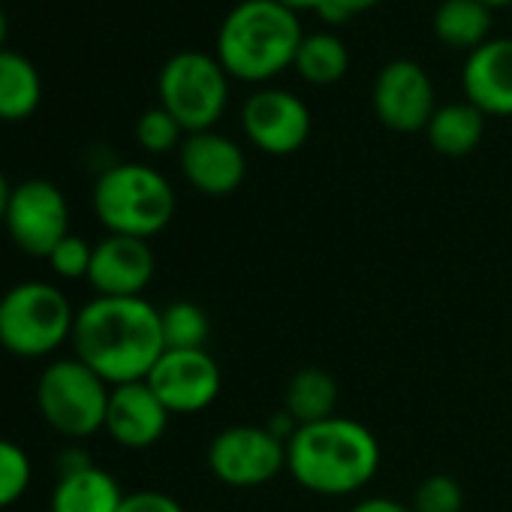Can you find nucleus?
Returning a JSON list of instances; mask_svg holds the SVG:
<instances>
[{
  "label": "nucleus",
  "instance_id": "obj_1",
  "mask_svg": "<svg viewBox=\"0 0 512 512\" xmlns=\"http://www.w3.org/2000/svg\"><path fill=\"white\" fill-rule=\"evenodd\" d=\"M73 356L97 371L109 386L148 380L166 353L160 311L145 299L94 296L76 311Z\"/></svg>",
  "mask_w": 512,
  "mask_h": 512
},
{
  "label": "nucleus",
  "instance_id": "obj_2",
  "mask_svg": "<svg viewBox=\"0 0 512 512\" xmlns=\"http://www.w3.org/2000/svg\"><path fill=\"white\" fill-rule=\"evenodd\" d=\"M377 434L350 416H332L302 425L287 440V473L311 494L350 497L359 494L380 470Z\"/></svg>",
  "mask_w": 512,
  "mask_h": 512
},
{
  "label": "nucleus",
  "instance_id": "obj_3",
  "mask_svg": "<svg viewBox=\"0 0 512 512\" xmlns=\"http://www.w3.org/2000/svg\"><path fill=\"white\" fill-rule=\"evenodd\" d=\"M302 40V19L290 7L278 0H241L220 22L214 58L229 79L266 85L296 64Z\"/></svg>",
  "mask_w": 512,
  "mask_h": 512
},
{
  "label": "nucleus",
  "instance_id": "obj_4",
  "mask_svg": "<svg viewBox=\"0 0 512 512\" xmlns=\"http://www.w3.org/2000/svg\"><path fill=\"white\" fill-rule=\"evenodd\" d=\"M91 205L106 235L151 241L172 223L178 196L172 181L148 163H109L94 181Z\"/></svg>",
  "mask_w": 512,
  "mask_h": 512
},
{
  "label": "nucleus",
  "instance_id": "obj_5",
  "mask_svg": "<svg viewBox=\"0 0 512 512\" xmlns=\"http://www.w3.org/2000/svg\"><path fill=\"white\" fill-rule=\"evenodd\" d=\"M76 308L49 281H22L0 296V347L19 359H46L73 341Z\"/></svg>",
  "mask_w": 512,
  "mask_h": 512
},
{
  "label": "nucleus",
  "instance_id": "obj_6",
  "mask_svg": "<svg viewBox=\"0 0 512 512\" xmlns=\"http://www.w3.org/2000/svg\"><path fill=\"white\" fill-rule=\"evenodd\" d=\"M112 386L82 359L67 356L43 368L37 380V407L52 431L85 440L103 431Z\"/></svg>",
  "mask_w": 512,
  "mask_h": 512
},
{
  "label": "nucleus",
  "instance_id": "obj_7",
  "mask_svg": "<svg viewBox=\"0 0 512 512\" xmlns=\"http://www.w3.org/2000/svg\"><path fill=\"white\" fill-rule=\"evenodd\" d=\"M157 97L184 133L214 130L229 106V73L214 55L178 52L160 67Z\"/></svg>",
  "mask_w": 512,
  "mask_h": 512
},
{
  "label": "nucleus",
  "instance_id": "obj_8",
  "mask_svg": "<svg viewBox=\"0 0 512 512\" xmlns=\"http://www.w3.org/2000/svg\"><path fill=\"white\" fill-rule=\"evenodd\" d=\"M205 464L226 488H260L287 470V440L266 425H229L211 437Z\"/></svg>",
  "mask_w": 512,
  "mask_h": 512
},
{
  "label": "nucleus",
  "instance_id": "obj_9",
  "mask_svg": "<svg viewBox=\"0 0 512 512\" xmlns=\"http://www.w3.org/2000/svg\"><path fill=\"white\" fill-rule=\"evenodd\" d=\"M4 226L22 253L46 260L70 235V202L55 181L28 178L13 187Z\"/></svg>",
  "mask_w": 512,
  "mask_h": 512
},
{
  "label": "nucleus",
  "instance_id": "obj_10",
  "mask_svg": "<svg viewBox=\"0 0 512 512\" xmlns=\"http://www.w3.org/2000/svg\"><path fill=\"white\" fill-rule=\"evenodd\" d=\"M241 130L256 151L290 157L311 136V109L293 91L256 88L241 106Z\"/></svg>",
  "mask_w": 512,
  "mask_h": 512
},
{
  "label": "nucleus",
  "instance_id": "obj_11",
  "mask_svg": "<svg viewBox=\"0 0 512 512\" xmlns=\"http://www.w3.org/2000/svg\"><path fill=\"white\" fill-rule=\"evenodd\" d=\"M145 383L172 416H193L220 398L223 374L208 350H166Z\"/></svg>",
  "mask_w": 512,
  "mask_h": 512
},
{
  "label": "nucleus",
  "instance_id": "obj_12",
  "mask_svg": "<svg viewBox=\"0 0 512 512\" xmlns=\"http://www.w3.org/2000/svg\"><path fill=\"white\" fill-rule=\"evenodd\" d=\"M371 106L377 121L392 133H425L431 115L437 112L434 82L422 64L410 58L389 61L371 88Z\"/></svg>",
  "mask_w": 512,
  "mask_h": 512
},
{
  "label": "nucleus",
  "instance_id": "obj_13",
  "mask_svg": "<svg viewBox=\"0 0 512 512\" xmlns=\"http://www.w3.org/2000/svg\"><path fill=\"white\" fill-rule=\"evenodd\" d=\"M178 166H181L184 181L196 193L214 196V199L235 193L247 175L244 148L217 130L187 133L178 148Z\"/></svg>",
  "mask_w": 512,
  "mask_h": 512
},
{
  "label": "nucleus",
  "instance_id": "obj_14",
  "mask_svg": "<svg viewBox=\"0 0 512 512\" xmlns=\"http://www.w3.org/2000/svg\"><path fill=\"white\" fill-rule=\"evenodd\" d=\"M157 272V256L148 241L130 235H103L94 244L88 284L97 296L136 299L142 296Z\"/></svg>",
  "mask_w": 512,
  "mask_h": 512
},
{
  "label": "nucleus",
  "instance_id": "obj_15",
  "mask_svg": "<svg viewBox=\"0 0 512 512\" xmlns=\"http://www.w3.org/2000/svg\"><path fill=\"white\" fill-rule=\"evenodd\" d=\"M172 413L145 380L112 386L103 431L124 449H151L163 440Z\"/></svg>",
  "mask_w": 512,
  "mask_h": 512
},
{
  "label": "nucleus",
  "instance_id": "obj_16",
  "mask_svg": "<svg viewBox=\"0 0 512 512\" xmlns=\"http://www.w3.org/2000/svg\"><path fill=\"white\" fill-rule=\"evenodd\" d=\"M461 88L485 118H512V40L497 37L473 49L461 67Z\"/></svg>",
  "mask_w": 512,
  "mask_h": 512
},
{
  "label": "nucleus",
  "instance_id": "obj_17",
  "mask_svg": "<svg viewBox=\"0 0 512 512\" xmlns=\"http://www.w3.org/2000/svg\"><path fill=\"white\" fill-rule=\"evenodd\" d=\"M124 497L127 494L121 491V482L109 470L91 464L79 473L58 476L52 512H118Z\"/></svg>",
  "mask_w": 512,
  "mask_h": 512
},
{
  "label": "nucleus",
  "instance_id": "obj_18",
  "mask_svg": "<svg viewBox=\"0 0 512 512\" xmlns=\"http://www.w3.org/2000/svg\"><path fill=\"white\" fill-rule=\"evenodd\" d=\"M338 401H341L338 380L320 365L299 368L284 389V410L296 419L299 428L338 416Z\"/></svg>",
  "mask_w": 512,
  "mask_h": 512
},
{
  "label": "nucleus",
  "instance_id": "obj_19",
  "mask_svg": "<svg viewBox=\"0 0 512 512\" xmlns=\"http://www.w3.org/2000/svg\"><path fill=\"white\" fill-rule=\"evenodd\" d=\"M428 145L443 154V157H467L479 148L482 136H485V115L467 103H443L437 106V112L431 115L428 127H425Z\"/></svg>",
  "mask_w": 512,
  "mask_h": 512
},
{
  "label": "nucleus",
  "instance_id": "obj_20",
  "mask_svg": "<svg viewBox=\"0 0 512 512\" xmlns=\"http://www.w3.org/2000/svg\"><path fill=\"white\" fill-rule=\"evenodd\" d=\"M43 79L31 58L0 52V121H25L40 109Z\"/></svg>",
  "mask_w": 512,
  "mask_h": 512
},
{
  "label": "nucleus",
  "instance_id": "obj_21",
  "mask_svg": "<svg viewBox=\"0 0 512 512\" xmlns=\"http://www.w3.org/2000/svg\"><path fill=\"white\" fill-rule=\"evenodd\" d=\"M434 34L443 46L470 55L491 34V10L479 0H443L434 10Z\"/></svg>",
  "mask_w": 512,
  "mask_h": 512
},
{
  "label": "nucleus",
  "instance_id": "obj_22",
  "mask_svg": "<svg viewBox=\"0 0 512 512\" xmlns=\"http://www.w3.org/2000/svg\"><path fill=\"white\" fill-rule=\"evenodd\" d=\"M293 70L308 85L326 88V85H335L347 76L350 52L341 43V37H335L332 31H314V34H305V40L296 52Z\"/></svg>",
  "mask_w": 512,
  "mask_h": 512
},
{
  "label": "nucleus",
  "instance_id": "obj_23",
  "mask_svg": "<svg viewBox=\"0 0 512 512\" xmlns=\"http://www.w3.org/2000/svg\"><path fill=\"white\" fill-rule=\"evenodd\" d=\"M166 350H205L211 338V320L196 302H172L160 311Z\"/></svg>",
  "mask_w": 512,
  "mask_h": 512
},
{
  "label": "nucleus",
  "instance_id": "obj_24",
  "mask_svg": "<svg viewBox=\"0 0 512 512\" xmlns=\"http://www.w3.org/2000/svg\"><path fill=\"white\" fill-rule=\"evenodd\" d=\"M34 479V464L31 455L16 443L0 437V509H10L19 503Z\"/></svg>",
  "mask_w": 512,
  "mask_h": 512
},
{
  "label": "nucleus",
  "instance_id": "obj_25",
  "mask_svg": "<svg viewBox=\"0 0 512 512\" xmlns=\"http://www.w3.org/2000/svg\"><path fill=\"white\" fill-rule=\"evenodd\" d=\"M184 136V127L163 106L142 112L136 121V142L148 154H169L172 148H181Z\"/></svg>",
  "mask_w": 512,
  "mask_h": 512
},
{
  "label": "nucleus",
  "instance_id": "obj_26",
  "mask_svg": "<svg viewBox=\"0 0 512 512\" xmlns=\"http://www.w3.org/2000/svg\"><path fill=\"white\" fill-rule=\"evenodd\" d=\"M410 506H413V512H461L464 488L449 473H431L416 485Z\"/></svg>",
  "mask_w": 512,
  "mask_h": 512
},
{
  "label": "nucleus",
  "instance_id": "obj_27",
  "mask_svg": "<svg viewBox=\"0 0 512 512\" xmlns=\"http://www.w3.org/2000/svg\"><path fill=\"white\" fill-rule=\"evenodd\" d=\"M91 256H94V244H88L82 235L70 232L49 256L46 263L52 269L55 278L61 281H88V272H91Z\"/></svg>",
  "mask_w": 512,
  "mask_h": 512
},
{
  "label": "nucleus",
  "instance_id": "obj_28",
  "mask_svg": "<svg viewBox=\"0 0 512 512\" xmlns=\"http://www.w3.org/2000/svg\"><path fill=\"white\" fill-rule=\"evenodd\" d=\"M118 512H184V506L172 494H166V491L145 488V491L127 494Z\"/></svg>",
  "mask_w": 512,
  "mask_h": 512
},
{
  "label": "nucleus",
  "instance_id": "obj_29",
  "mask_svg": "<svg viewBox=\"0 0 512 512\" xmlns=\"http://www.w3.org/2000/svg\"><path fill=\"white\" fill-rule=\"evenodd\" d=\"M383 0H323L317 16L326 22V25H344L350 22L356 13H365V10H374Z\"/></svg>",
  "mask_w": 512,
  "mask_h": 512
},
{
  "label": "nucleus",
  "instance_id": "obj_30",
  "mask_svg": "<svg viewBox=\"0 0 512 512\" xmlns=\"http://www.w3.org/2000/svg\"><path fill=\"white\" fill-rule=\"evenodd\" d=\"M91 464H94V458H91V452L82 449V446H67V449H61V452H58V461H55L58 476L79 473V470H85V467H91Z\"/></svg>",
  "mask_w": 512,
  "mask_h": 512
},
{
  "label": "nucleus",
  "instance_id": "obj_31",
  "mask_svg": "<svg viewBox=\"0 0 512 512\" xmlns=\"http://www.w3.org/2000/svg\"><path fill=\"white\" fill-rule=\"evenodd\" d=\"M350 512H413V506H410V503H401V500H395V497H380V494H374V497H362L359 503H353Z\"/></svg>",
  "mask_w": 512,
  "mask_h": 512
},
{
  "label": "nucleus",
  "instance_id": "obj_32",
  "mask_svg": "<svg viewBox=\"0 0 512 512\" xmlns=\"http://www.w3.org/2000/svg\"><path fill=\"white\" fill-rule=\"evenodd\" d=\"M278 4L290 7L293 13H317L323 0H278Z\"/></svg>",
  "mask_w": 512,
  "mask_h": 512
},
{
  "label": "nucleus",
  "instance_id": "obj_33",
  "mask_svg": "<svg viewBox=\"0 0 512 512\" xmlns=\"http://www.w3.org/2000/svg\"><path fill=\"white\" fill-rule=\"evenodd\" d=\"M10 196H13V184L7 181V175H4V172H0V223H4V214H7Z\"/></svg>",
  "mask_w": 512,
  "mask_h": 512
},
{
  "label": "nucleus",
  "instance_id": "obj_34",
  "mask_svg": "<svg viewBox=\"0 0 512 512\" xmlns=\"http://www.w3.org/2000/svg\"><path fill=\"white\" fill-rule=\"evenodd\" d=\"M10 37V22H7V13L0 10V52H4V43Z\"/></svg>",
  "mask_w": 512,
  "mask_h": 512
},
{
  "label": "nucleus",
  "instance_id": "obj_35",
  "mask_svg": "<svg viewBox=\"0 0 512 512\" xmlns=\"http://www.w3.org/2000/svg\"><path fill=\"white\" fill-rule=\"evenodd\" d=\"M479 4H485L488 10H500V7H509L512 0H479Z\"/></svg>",
  "mask_w": 512,
  "mask_h": 512
}]
</instances>
